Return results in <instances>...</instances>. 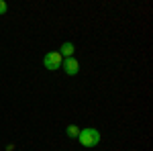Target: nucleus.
<instances>
[{
  "label": "nucleus",
  "instance_id": "f257e3e1",
  "mask_svg": "<svg viewBox=\"0 0 153 151\" xmlns=\"http://www.w3.org/2000/svg\"><path fill=\"white\" fill-rule=\"evenodd\" d=\"M78 141L82 147H96L100 143V131L94 127L88 129H80V135H78Z\"/></svg>",
  "mask_w": 153,
  "mask_h": 151
},
{
  "label": "nucleus",
  "instance_id": "f03ea898",
  "mask_svg": "<svg viewBox=\"0 0 153 151\" xmlns=\"http://www.w3.org/2000/svg\"><path fill=\"white\" fill-rule=\"evenodd\" d=\"M61 63H63V57L59 55V51H49V53H45V57H43V65H45L49 71L59 70Z\"/></svg>",
  "mask_w": 153,
  "mask_h": 151
},
{
  "label": "nucleus",
  "instance_id": "7ed1b4c3",
  "mask_svg": "<svg viewBox=\"0 0 153 151\" xmlns=\"http://www.w3.org/2000/svg\"><path fill=\"white\" fill-rule=\"evenodd\" d=\"M61 68H63V71H65L68 76H76V74L80 71V63H78L76 57H68V59H63Z\"/></svg>",
  "mask_w": 153,
  "mask_h": 151
},
{
  "label": "nucleus",
  "instance_id": "20e7f679",
  "mask_svg": "<svg viewBox=\"0 0 153 151\" xmlns=\"http://www.w3.org/2000/svg\"><path fill=\"white\" fill-rule=\"evenodd\" d=\"M74 49H76V47H74V43H70V41H65L63 45L59 47V55L68 59V57H71V55H74Z\"/></svg>",
  "mask_w": 153,
  "mask_h": 151
},
{
  "label": "nucleus",
  "instance_id": "39448f33",
  "mask_svg": "<svg viewBox=\"0 0 153 151\" xmlns=\"http://www.w3.org/2000/svg\"><path fill=\"white\" fill-rule=\"evenodd\" d=\"M78 135H80V127L70 125V127H68V137H71V139H74V137H78Z\"/></svg>",
  "mask_w": 153,
  "mask_h": 151
},
{
  "label": "nucleus",
  "instance_id": "423d86ee",
  "mask_svg": "<svg viewBox=\"0 0 153 151\" xmlns=\"http://www.w3.org/2000/svg\"><path fill=\"white\" fill-rule=\"evenodd\" d=\"M6 10H8V4H6L4 0H0V16H2V14H6Z\"/></svg>",
  "mask_w": 153,
  "mask_h": 151
}]
</instances>
